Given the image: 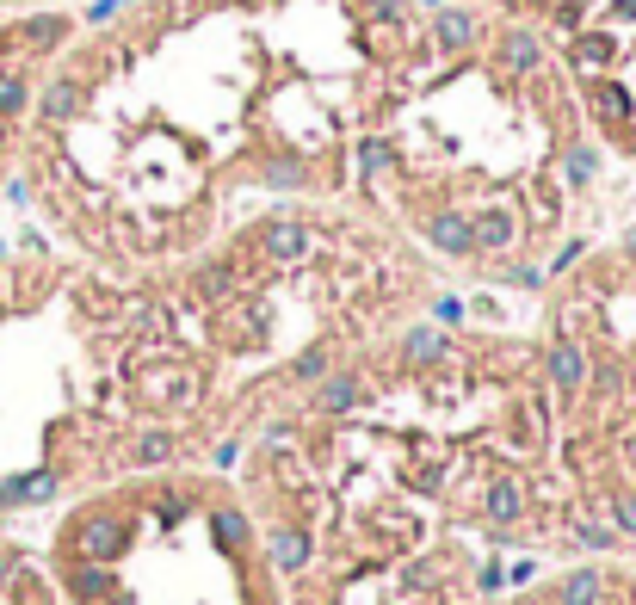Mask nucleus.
Instances as JSON below:
<instances>
[{"instance_id":"a211bd4d","label":"nucleus","mask_w":636,"mask_h":605,"mask_svg":"<svg viewBox=\"0 0 636 605\" xmlns=\"http://www.w3.org/2000/svg\"><path fill=\"white\" fill-rule=\"evenodd\" d=\"M291 377H303V383H315V377H328V346H309L303 359L291 365Z\"/></svg>"},{"instance_id":"5701e85b","label":"nucleus","mask_w":636,"mask_h":605,"mask_svg":"<svg viewBox=\"0 0 636 605\" xmlns=\"http://www.w3.org/2000/svg\"><path fill=\"white\" fill-rule=\"evenodd\" d=\"M180 513H186V501H180V494H161V501H155V519H161V525H173Z\"/></svg>"},{"instance_id":"4be33fe9","label":"nucleus","mask_w":636,"mask_h":605,"mask_svg":"<svg viewBox=\"0 0 636 605\" xmlns=\"http://www.w3.org/2000/svg\"><path fill=\"white\" fill-rule=\"evenodd\" d=\"M575 538H581L587 550H606V544H612V531H606V525H575Z\"/></svg>"},{"instance_id":"aec40b11","label":"nucleus","mask_w":636,"mask_h":605,"mask_svg":"<svg viewBox=\"0 0 636 605\" xmlns=\"http://www.w3.org/2000/svg\"><path fill=\"white\" fill-rule=\"evenodd\" d=\"M612 519H618V531H624V538H636V494H624V501L612 507Z\"/></svg>"},{"instance_id":"dca6fc26","label":"nucleus","mask_w":636,"mask_h":605,"mask_svg":"<svg viewBox=\"0 0 636 605\" xmlns=\"http://www.w3.org/2000/svg\"><path fill=\"white\" fill-rule=\"evenodd\" d=\"M593 112H599V118H612V124L630 118V93L612 87V81H599V87H593Z\"/></svg>"},{"instance_id":"b1692460","label":"nucleus","mask_w":636,"mask_h":605,"mask_svg":"<svg viewBox=\"0 0 636 605\" xmlns=\"http://www.w3.org/2000/svg\"><path fill=\"white\" fill-rule=\"evenodd\" d=\"M383 161H390V149H383V142H365V149H359V167H365V173H377Z\"/></svg>"},{"instance_id":"1a4fd4ad","label":"nucleus","mask_w":636,"mask_h":605,"mask_svg":"<svg viewBox=\"0 0 636 605\" xmlns=\"http://www.w3.org/2000/svg\"><path fill=\"white\" fill-rule=\"evenodd\" d=\"M266 254L272 260H303L309 254V229L303 223H272L266 229Z\"/></svg>"},{"instance_id":"f03ea898","label":"nucleus","mask_w":636,"mask_h":605,"mask_svg":"<svg viewBox=\"0 0 636 605\" xmlns=\"http://www.w3.org/2000/svg\"><path fill=\"white\" fill-rule=\"evenodd\" d=\"M68 593L81 605H112L118 599V568L112 562H68Z\"/></svg>"},{"instance_id":"9b49d317","label":"nucleus","mask_w":636,"mask_h":605,"mask_svg":"<svg viewBox=\"0 0 636 605\" xmlns=\"http://www.w3.org/2000/svg\"><path fill=\"white\" fill-rule=\"evenodd\" d=\"M173 451H180V445H173V433H136L130 464H136V470H155V464H167Z\"/></svg>"},{"instance_id":"f8f14e48","label":"nucleus","mask_w":636,"mask_h":605,"mask_svg":"<svg viewBox=\"0 0 636 605\" xmlns=\"http://www.w3.org/2000/svg\"><path fill=\"white\" fill-rule=\"evenodd\" d=\"M359 396H365V383L352 377V371H340V377H328V383H322V408H328V414L359 408Z\"/></svg>"},{"instance_id":"c85d7f7f","label":"nucleus","mask_w":636,"mask_h":605,"mask_svg":"<svg viewBox=\"0 0 636 605\" xmlns=\"http://www.w3.org/2000/svg\"><path fill=\"white\" fill-rule=\"evenodd\" d=\"M624 247H630V254H636V229H630V241H624Z\"/></svg>"},{"instance_id":"412c9836","label":"nucleus","mask_w":636,"mask_h":605,"mask_svg":"<svg viewBox=\"0 0 636 605\" xmlns=\"http://www.w3.org/2000/svg\"><path fill=\"white\" fill-rule=\"evenodd\" d=\"M587 383L599 389V396H612V389H618L624 377H618V365H599V371H587Z\"/></svg>"},{"instance_id":"4468645a","label":"nucleus","mask_w":636,"mask_h":605,"mask_svg":"<svg viewBox=\"0 0 636 605\" xmlns=\"http://www.w3.org/2000/svg\"><path fill=\"white\" fill-rule=\"evenodd\" d=\"M402 359H408V365H433V359H445V334H439V328H414V334L402 340Z\"/></svg>"},{"instance_id":"7ed1b4c3","label":"nucleus","mask_w":636,"mask_h":605,"mask_svg":"<svg viewBox=\"0 0 636 605\" xmlns=\"http://www.w3.org/2000/svg\"><path fill=\"white\" fill-rule=\"evenodd\" d=\"M427 241L439 247V254H451V260L476 254V229H470L464 210H439V217H427Z\"/></svg>"},{"instance_id":"cd10ccee","label":"nucleus","mask_w":636,"mask_h":605,"mask_svg":"<svg viewBox=\"0 0 636 605\" xmlns=\"http://www.w3.org/2000/svg\"><path fill=\"white\" fill-rule=\"evenodd\" d=\"M420 7H433V13H439V7H445V0H420Z\"/></svg>"},{"instance_id":"bb28decb","label":"nucleus","mask_w":636,"mask_h":605,"mask_svg":"<svg viewBox=\"0 0 636 605\" xmlns=\"http://www.w3.org/2000/svg\"><path fill=\"white\" fill-rule=\"evenodd\" d=\"M624 19H636V0H624Z\"/></svg>"},{"instance_id":"20e7f679","label":"nucleus","mask_w":636,"mask_h":605,"mask_svg":"<svg viewBox=\"0 0 636 605\" xmlns=\"http://www.w3.org/2000/svg\"><path fill=\"white\" fill-rule=\"evenodd\" d=\"M544 371H550V383L562 389V396H581V383H587L593 359H587L575 340H556V346H550V359H544Z\"/></svg>"},{"instance_id":"6ab92c4d","label":"nucleus","mask_w":636,"mask_h":605,"mask_svg":"<svg viewBox=\"0 0 636 605\" xmlns=\"http://www.w3.org/2000/svg\"><path fill=\"white\" fill-rule=\"evenodd\" d=\"M612 56H618L612 38H581V44H575V62H612Z\"/></svg>"},{"instance_id":"423d86ee","label":"nucleus","mask_w":636,"mask_h":605,"mask_svg":"<svg viewBox=\"0 0 636 605\" xmlns=\"http://www.w3.org/2000/svg\"><path fill=\"white\" fill-rule=\"evenodd\" d=\"M482 513H488L494 525H513V519L525 513V488H519L513 476H494V482L482 488Z\"/></svg>"},{"instance_id":"ddd939ff","label":"nucleus","mask_w":636,"mask_h":605,"mask_svg":"<svg viewBox=\"0 0 636 605\" xmlns=\"http://www.w3.org/2000/svg\"><path fill=\"white\" fill-rule=\"evenodd\" d=\"M272 562H278V568H303V562H309V531H303V525H285V531L272 538Z\"/></svg>"},{"instance_id":"9d476101","label":"nucleus","mask_w":636,"mask_h":605,"mask_svg":"<svg viewBox=\"0 0 636 605\" xmlns=\"http://www.w3.org/2000/svg\"><path fill=\"white\" fill-rule=\"evenodd\" d=\"M599 587H606L599 568H575V575L556 587V605H599Z\"/></svg>"},{"instance_id":"39448f33","label":"nucleus","mask_w":636,"mask_h":605,"mask_svg":"<svg viewBox=\"0 0 636 605\" xmlns=\"http://www.w3.org/2000/svg\"><path fill=\"white\" fill-rule=\"evenodd\" d=\"M470 229H476V247H488V254H507V247L519 241V217L507 204H488L482 217H470Z\"/></svg>"},{"instance_id":"f257e3e1","label":"nucleus","mask_w":636,"mask_h":605,"mask_svg":"<svg viewBox=\"0 0 636 605\" xmlns=\"http://www.w3.org/2000/svg\"><path fill=\"white\" fill-rule=\"evenodd\" d=\"M130 538H136L130 513H118V507H87V513L75 519L68 550H75V562H118V556L130 550Z\"/></svg>"},{"instance_id":"0eeeda50","label":"nucleus","mask_w":636,"mask_h":605,"mask_svg":"<svg viewBox=\"0 0 636 605\" xmlns=\"http://www.w3.org/2000/svg\"><path fill=\"white\" fill-rule=\"evenodd\" d=\"M476 31H482V25H476V13H464V7H457V13L439 7V13H433V38H439V50H470V44H476Z\"/></svg>"},{"instance_id":"393cba45","label":"nucleus","mask_w":636,"mask_h":605,"mask_svg":"<svg viewBox=\"0 0 636 605\" xmlns=\"http://www.w3.org/2000/svg\"><path fill=\"white\" fill-rule=\"evenodd\" d=\"M272 186H303V167L297 161H278L272 167Z\"/></svg>"},{"instance_id":"a878e982","label":"nucleus","mask_w":636,"mask_h":605,"mask_svg":"<svg viewBox=\"0 0 636 605\" xmlns=\"http://www.w3.org/2000/svg\"><path fill=\"white\" fill-rule=\"evenodd\" d=\"M507 284H525V291H538L544 272H538V266H513V272H507Z\"/></svg>"},{"instance_id":"2eb2a0df","label":"nucleus","mask_w":636,"mask_h":605,"mask_svg":"<svg viewBox=\"0 0 636 605\" xmlns=\"http://www.w3.org/2000/svg\"><path fill=\"white\" fill-rule=\"evenodd\" d=\"M210 531H217L223 550H241V544H247V519H241L235 507H217V513H210Z\"/></svg>"},{"instance_id":"6e6552de","label":"nucleus","mask_w":636,"mask_h":605,"mask_svg":"<svg viewBox=\"0 0 636 605\" xmlns=\"http://www.w3.org/2000/svg\"><path fill=\"white\" fill-rule=\"evenodd\" d=\"M538 38H532V31H507V38H501V68H507V75H532V68H538Z\"/></svg>"},{"instance_id":"f3484780","label":"nucleus","mask_w":636,"mask_h":605,"mask_svg":"<svg viewBox=\"0 0 636 605\" xmlns=\"http://www.w3.org/2000/svg\"><path fill=\"white\" fill-rule=\"evenodd\" d=\"M562 173H569V180H575V186H587V180H593V173H599V149H587V142H575V149H569V155H562Z\"/></svg>"}]
</instances>
